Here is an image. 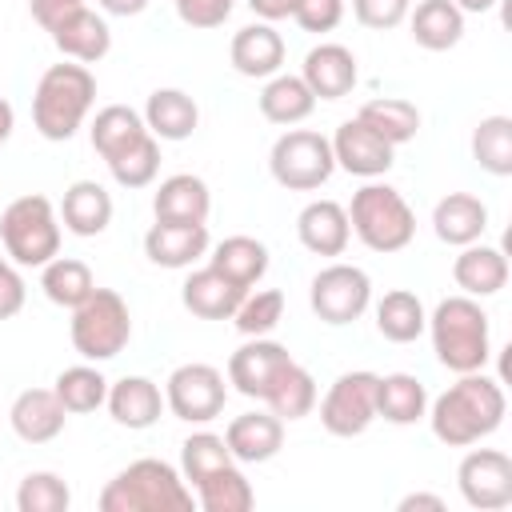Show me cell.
Returning <instances> with one entry per match:
<instances>
[{
  "mask_svg": "<svg viewBox=\"0 0 512 512\" xmlns=\"http://www.w3.org/2000/svg\"><path fill=\"white\" fill-rule=\"evenodd\" d=\"M504 412H508V400H504L500 380H492L480 368V372H460V380L452 388H444L424 416L440 444L472 448L504 424Z\"/></svg>",
  "mask_w": 512,
  "mask_h": 512,
  "instance_id": "cell-1",
  "label": "cell"
},
{
  "mask_svg": "<svg viewBox=\"0 0 512 512\" xmlns=\"http://www.w3.org/2000/svg\"><path fill=\"white\" fill-rule=\"evenodd\" d=\"M96 104V76L88 64L64 60L44 68L32 92V124L44 140H72Z\"/></svg>",
  "mask_w": 512,
  "mask_h": 512,
  "instance_id": "cell-2",
  "label": "cell"
},
{
  "mask_svg": "<svg viewBox=\"0 0 512 512\" xmlns=\"http://www.w3.org/2000/svg\"><path fill=\"white\" fill-rule=\"evenodd\" d=\"M192 504L196 492L188 488L180 468L156 456L132 460L100 492V512H188Z\"/></svg>",
  "mask_w": 512,
  "mask_h": 512,
  "instance_id": "cell-3",
  "label": "cell"
},
{
  "mask_svg": "<svg viewBox=\"0 0 512 512\" xmlns=\"http://www.w3.org/2000/svg\"><path fill=\"white\" fill-rule=\"evenodd\" d=\"M432 336V352L448 372H480L492 356V332H488V312L480 308V300L472 296H444L432 316L428 328Z\"/></svg>",
  "mask_w": 512,
  "mask_h": 512,
  "instance_id": "cell-4",
  "label": "cell"
},
{
  "mask_svg": "<svg viewBox=\"0 0 512 512\" xmlns=\"http://www.w3.org/2000/svg\"><path fill=\"white\" fill-rule=\"evenodd\" d=\"M348 212V228L352 236L368 248V252H404L416 236V212L412 204L392 188V184H376L368 180L364 188L352 192Z\"/></svg>",
  "mask_w": 512,
  "mask_h": 512,
  "instance_id": "cell-5",
  "label": "cell"
},
{
  "mask_svg": "<svg viewBox=\"0 0 512 512\" xmlns=\"http://www.w3.org/2000/svg\"><path fill=\"white\" fill-rule=\"evenodd\" d=\"M60 228L56 204L40 192L16 196L0 212V244L16 268H44L52 256H60Z\"/></svg>",
  "mask_w": 512,
  "mask_h": 512,
  "instance_id": "cell-6",
  "label": "cell"
},
{
  "mask_svg": "<svg viewBox=\"0 0 512 512\" xmlns=\"http://www.w3.org/2000/svg\"><path fill=\"white\" fill-rule=\"evenodd\" d=\"M68 336H72V348L88 364H100V360L120 356L128 348V340H132V312L124 304V296L96 284V292L84 304L72 308Z\"/></svg>",
  "mask_w": 512,
  "mask_h": 512,
  "instance_id": "cell-7",
  "label": "cell"
},
{
  "mask_svg": "<svg viewBox=\"0 0 512 512\" xmlns=\"http://www.w3.org/2000/svg\"><path fill=\"white\" fill-rule=\"evenodd\" d=\"M268 172L288 192H316L336 172L328 136H320L312 128H288L284 136H276V144L268 152Z\"/></svg>",
  "mask_w": 512,
  "mask_h": 512,
  "instance_id": "cell-8",
  "label": "cell"
},
{
  "mask_svg": "<svg viewBox=\"0 0 512 512\" xmlns=\"http://www.w3.org/2000/svg\"><path fill=\"white\" fill-rule=\"evenodd\" d=\"M224 400H228V380L216 364L192 360L172 368V376L164 380V408L184 424L216 420L224 412Z\"/></svg>",
  "mask_w": 512,
  "mask_h": 512,
  "instance_id": "cell-9",
  "label": "cell"
},
{
  "mask_svg": "<svg viewBox=\"0 0 512 512\" xmlns=\"http://www.w3.org/2000/svg\"><path fill=\"white\" fill-rule=\"evenodd\" d=\"M376 384H380V376L368 372V368L340 372L332 380V388L324 392V400H320L324 432L340 436V440H352V436L368 432L372 420H376Z\"/></svg>",
  "mask_w": 512,
  "mask_h": 512,
  "instance_id": "cell-10",
  "label": "cell"
},
{
  "mask_svg": "<svg viewBox=\"0 0 512 512\" xmlns=\"http://www.w3.org/2000/svg\"><path fill=\"white\" fill-rule=\"evenodd\" d=\"M308 304H312V312H316L324 324H332V328L352 324V320H360V316L368 312V304H372V280H368L364 268L336 260V264H328V268H320V272L312 276V284H308Z\"/></svg>",
  "mask_w": 512,
  "mask_h": 512,
  "instance_id": "cell-11",
  "label": "cell"
},
{
  "mask_svg": "<svg viewBox=\"0 0 512 512\" xmlns=\"http://www.w3.org/2000/svg\"><path fill=\"white\" fill-rule=\"evenodd\" d=\"M456 484L468 508L500 512L512 504V460L500 448H472L456 468Z\"/></svg>",
  "mask_w": 512,
  "mask_h": 512,
  "instance_id": "cell-12",
  "label": "cell"
},
{
  "mask_svg": "<svg viewBox=\"0 0 512 512\" xmlns=\"http://www.w3.org/2000/svg\"><path fill=\"white\" fill-rule=\"evenodd\" d=\"M292 364V352L268 336H248L232 356H228V384L248 396V400H264L272 380Z\"/></svg>",
  "mask_w": 512,
  "mask_h": 512,
  "instance_id": "cell-13",
  "label": "cell"
},
{
  "mask_svg": "<svg viewBox=\"0 0 512 512\" xmlns=\"http://www.w3.org/2000/svg\"><path fill=\"white\" fill-rule=\"evenodd\" d=\"M328 144H332L336 168H344L348 176H364V180L384 176V172L392 168V156H396V148H392L384 136H376L368 124H360L356 116L344 120Z\"/></svg>",
  "mask_w": 512,
  "mask_h": 512,
  "instance_id": "cell-14",
  "label": "cell"
},
{
  "mask_svg": "<svg viewBox=\"0 0 512 512\" xmlns=\"http://www.w3.org/2000/svg\"><path fill=\"white\" fill-rule=\"evenodd\" d=\"M48 36H52V44L60 48V56H64V60H76V64H96V60H104L108 48H112V28H108V20H104L100 12H92L88 4L64 12V16L48 28Z\"/></svg>",
  "mask_w": 512,
  "mask_h": 512,
  "instance_id": "cell-15",
  "label": "cell"
},
{
  "mask_svg": "<svg viewBox=\"0 0 512 512\" xmlns=\"http://www.w3.org/2000/svg\"><path fill=\"white\" fill-rule=\"evenodd\" d=\"M224 444L232 452L236 464H264L284 448V420L276 412H240L228 428H224Z\"/></svg>",
  "mask_w": 512,
  "mask_h": 512,
  "instance_id": "cell-16",
  "label": "cell"
},
{
  "mask_svg": "<svg viewBox=\"0 0 512 512\" xmlns=\"http://www.w3.org/2000/svg\"><path fill=\"white\" fill-rule=\"evenodd\" d=\"M300 80L312 88L316 100H340V96H348V92L356 88L360 68H356L352 48L328 40V44H316V48L304 56Z\"/></svg>",
  "mask_w": 512,
  "mask_h": 512,
  "instance_id": "cell-17",
  "label": "cell"
},
{
  "mask_svg": "<svg viewBox=\"0 0 512 512\" xmlns=\"http://www.w3.org/2000/svg\"><path fill=\"white\" fill-rule=\"evenodd\" d=\"M208 224H168L156 220L144 232V256L156 268H192L200 256H208Z\"/></svg>",
  "mask_w": 512,
  "mask_h": 512,
  "instance_id": "cell-18",
  "label": "cell"
},
{
  "mask_svg": "<svg viewBox=\"0 0 512 512\" xmlns=\"http://www.w3.org/2000/svg\"><path fill=\"white\" fill-rule=\"evenodd\" d=\"M104 408H108V416H112L120 428L144 432V428H152V424L164 416V392H160V384L148 380V376H120L116 384H108Z\"/></svg>",
  "mask_w": 512,
  "mask_h": 512,
  "instance_id": "cell-19",
  "label": "cell"
},
{
  "mask_svg": "<svg viewBox=\"0 0 512 512\" xmlns=\"http://www.w3.org/2000/svg\"><path fill=\"white\" fill-rule=\"evenodd\" d=\"M64 420H68V412L52 388H24L8 408V424L24 444L56 440L64 432Z\"/></svg>",
  "mask_w": 512,
  "mask_h": 512,
  "instance_id": "cell-20",
  "label": "cell"
},
{
  "mask_svg": "<svg viewBox=\"0 0 512 512\" xmlns=\"http://www.w3.org/2000/svg\"><path fill=\"white\" fill-rule=\"evenodd\" d=\"M228 60H232V68H236L240 76H248V80H268V76H276L280 64H284V36H280L272 24H264V20L244 24V28L232 36V44H228Z\"/></svg>",
  "mask_w": 512,
  "mask_h": 512,
  "instance_id": "cell-21",
  "label": "cell"
},
{
  "mask_svg": "<svg viewBox=\"0 0 512 512\" xmlns=\"http://www.w3.org/2000/svg\"><path fill=\"white\" fill-rule=\"evenodd\" d=\"M208 212H212V192L192 172L164 176L152 196V216L168 224H208Z\"/></svg>",
  "mask_w": 512,
  "mask_h": 512,
  "instance_id": "cell-22",
  "label": "cell"
},
{
  "mask_svg": "<svg viewBox=\"0 0 512 512\" xmlns=\"http://www.w3.org/2000/svg\"><path fill=\"white\" fill-rule=\"evenodd\" d=\"M296 236L312 256H344L352 228H348V212L336 200H312L300 208L296 216Z\"/></svg>",
  "mask_w": 512,
  "mask_h": 512,
  "instance_id": "cell-23",
  "label": "cell"
},
{
  "mask_svg": "<svg viewBox=\"0 0 512 512\" xmlns=\"http://www.w3.org/2000/svg\"><path fill=\"white\" fill-rule=\"evenodd\" d=\"M452 280L464 296L472 300H484V296H496L504 284H508V256L492 244H464L460 256L452 260Z\"/></svg>",
  "mask_w": 512,
  "mask_h": 512,
  "instance_id": "cell-24",
  "label": "cell"
},
{
  "mask_svg": "<svg viewBox=\"0 0 512 512\" xmlns=\"http://www.w3.org/2000/svg\"><path fill=\"white\" fill-rule=\"evenodd\" d=\"M240 300H244V288H236L212 264L188 272V280L180 284V304L192 316H200V320H232V312L240 308Z\"/></svg>",
  "mask_w": 512,
  "mask_h": 512,
  "instance_id": "cell-25",
  "label": "cell"
},
{
  "mask_svg": "<svg viewBox=\"0 0 512 512\" xmlns=\"http://www.w3.org/2000/svg\"><path fill=\"white\" fill-rule=\"evenodd\" d=\"M484 228H488V208L472 192H448L432 208V232H436V240H444L452 248H464V244L480 240Z\"/></svg>",
  "mask_w": 512,
  "mask_h": 512,
  "instance_id": "cell-26",
  "label": "cell"
},
{
  "mask_svg": "<svg viewBox=\"0 0 512 512\" xmlns=\"http://www.w3.org/2000/svg\"><path fill=\"white\" fill-rule=\"evenodd\" d=\"M60 224L72 236H100L112 224V196L96 180H76L64 188L60 200Z\"/></svg>",
  "mask_w": 512,
  "mask_h": 512,
  "instance_id": "cell-27",
  "label": "cell"
},
{
  "mask_svg": "<svg viewBox=\"0 0 512 512\" xmlns=\"http://www.w3.org/2000/svg\"><path fill=\"white\" fill-rule=\"evenodd\" d=\"M140 116H144L148 132L156 140H168V144L172 140H188L196 132V124H200V108L184 88H156Z\"/></svg>",
  "mask_w": 512,
  "mask_h": 512,
  "instance_id": "cell-28",
  "label": "cell"
},
{
  "mask_svg": "<svg viewBox=\"0 0 512 512\" xmlns=\"http://www.w3.org/2000/svg\"><path fill=\"white\" fill-rule=\"evenodd\" d=\"M408 28L420 48L448 52L464 36V12L452 0H420L416 8H408Z\"/></svg>",
  "mask_w": 512,
  "mask_h": 512,
  "instance_id": "cell-29",
  "label": "cell"
},
{
  "mask_svg": "<svg viewBox=\"0 0 512 512\" xmlns=\"http://www.w3.org/2000/svg\"><path fill=\"white\" fill-rule=\"evenodd\" d=\"M208 264L220 272V276H228L236 288H256L260 280H264V272H268V248L256 240V236H224L216 248H212V256H208Z\"/></svg>",
  "mask_w": 512,
  "mask_h": 512,
  "instance_id": "cell-30",
  "label": "cell"
},
{
  "mask_svg": "<svg viewBox=\"0 0 512 512\" xmlns=\"http://www.w3.org/2000/svg\"><path fill=\"white\" fill-rule=\"evenodd\" d=\"M312 108H316V96H312V88H308L300 76L276 72V76H268V84L260 88V116H264L268 124L292 128V124L308 120Z\"/></svg>",
  "mask_w": 512,
  "mask_h": 512,
  "instance_id": "cell-31",
  "label": "cell"
},
{
  "mask_svg": "<svg viewBox=\"0 0 512 512\" xmlns=\"http://www.w3.org/2000/svg\"><path fill=\"white\" fill-rule=\"evenodd\" d=\"M424 328H428V312H424V304H420L416 292L392 288V292H384V296L376 300V332H380L384 340H392V344H412V340L424 336Z\"/></svg>",
  "mask_w": 512,
  "mask_h": 512,
  "instance_id": "cell-32",
  "label": "cell"
},
{
  "mask_svg": "<svg viewBox=\"0 0 512 512\" xmlns=\"http://www.w3.org/2000/svg\"><path fill=\"white\" fill-rule=\"evenodd\" d=\"M88 136H92V148H96V152L104 156V164H108L112 156H120L124 148H132L136 140H144V136H148V124H144V116H140L136 108H128V104H108V108L96 112Z\"/></svg>",
  "mask_w": 512,
  "mask_h": 512,
  "instance_id": "cell-33",
  "label": "cell"
},
{
  "mask_svg": "<svg viewBox=\"0 0 512 512\" xmlns=\"http://www.w3.org/2000/svg\"><path fill=\"white\" fill-rule=\"evenodd\" d=\"M40 288H44V296L56 304V308H76V304H84L92 292H96V276H92V268L84 264V260H76V256H52L44 268H40Z\"/></svg>",
  "mask_w": 512,
  "mask_h": 512,
  "instance_id": "cell-34",
  "label": "cell"
},
{
  "mask_svg": "<svg viewBox=\"0 0 512 512\" xmlns=\"http://www.w3.org/2000/svg\"><path fill=\"white\" fill-rule=\"evenodd\" d=\"M428 412V392L412 372H388L376 384V416L388 424H416Z\"/></svg>",
  "mask_w": 512,
  "mask_h": 512,
  "instance_id": "cell-35",
  "label": "cell"
},
{
  "mask_svg": "<svg viewBox=\"0 0 512 512\" xmlns=\"http://www.w3.org/2000/svg\"><path fill=\"white\" fill-rule=\"evenodd\" d=\"M356 120L368 124L376 136H384L392 148L396 144H408L420 132V108L412 100H404V96H376V100L360 104Z\"/></svg>",
  "mask_w": 512,
  "mask_h": 512,
  "instance_id": "cell-36",
  "label": "cell"
},
{
  "mask_svg": "<svg viewBox=\"0 0 512 512\" xmlns=\"http://www.w3.org/2000/svg\"><path fill=\"white\" fill-rule=\"evenodd\" d=\"M192 492H196V504L204 512H248L256 504V492H252V484L236 460L208 472L200 484H192Z\"/></svg>",
  "mask_w": 512,
  "mask_h": 512,
  "instance_id": "cell-37",
  "label": "cell"
},
{
  "mask_svg": "<svg viewBox=\"0 0 512 512\" xmlns=\"http://www.w3.org/2000/svg\"><path fill=\"white\" fill-rule=\"evenodd\" d=\"M264 404H268V412H276L280 420H304V416H312V408H316V380H312V372L292 360V364L272 380Z\"/></svg>",
  "mask_w": 512,
  "mask_h": 512,
  "instance_id": "cell-38",
  "label": "cell"
},
{
  "mask_svg": "<svg viewBox=\"0 0 512 512\" xmlns=\"http://www.w3.org/2000/svg\"><path fill=\"white\" fill-rule=\"evenodd\" d=\"M52 392L60 396L64 412L68 416H84V412H96L104 400H108V380L96 364H72L56 376Z\"/></svg>",
  "mask_w": 512,
  "mask_h": 512,
  "instance_id": "cell-39",
  "label": "cell"
},
{
  "mask_svg": "<svg viewBox=\"0 0 512 512\" xmlns=\"http://www.w3.org/2000/svg\"><path fill=\"white\" fill-rule=\"evenodd\" d=\"M472 156L488 176H512V116H484L472 128Z\"/></svg>",
  "mask_w": 512,
  "mask_h": 512,
  "instance_id": "cell-40",
  "label": "cell"
},
{
  "mask_svg": "<svg viewBox=\"0 0 512 512\" xmlns=\"http://www.w3.org/2000/svg\"><path fill=\"white\" fill-rule=\"evenodd\" d=\"M108 172L120 188H148L160 172V140L148 132L144 140H136L132 148H124L120 156L108 160Z\"/></svg>",
  "mask_w": 512,
  "mask_h": 512,
  "instance_id": "cell-41",
  "label": "cell"
},
{
  "mask_svg": "<svg viewBox=\"0 0 512 512\" xmlns=\"http://www.w3.org/2000/svg\"><path fill=\"white\" fill-rule=\"evenodd\" d=\"M224 464H232V452H228L224 436H216V432H192L180 444V476L188 480V488L200 484L208 472H216Z\"/></svg>",
  "mask_w": 512,
  "mask_h": 512,
  "instance_id": "cell-42",
  "label": "cell"
},
{
  "mask_svg": "<svg viewBox=\"0 0 512 512\" xmlns=\"http://www.w3.org/2000/svg\"><path fill=\"white\" fill-rule=\"evenodd\" d=\"M72 488L56 472H28L16 488V508L20 512H68Z\"/></svg>",
  "mask_w": 512,
  "mask_h": 512,
  "instance_id": "cell-43",
  "label": "cell"
},
{
  "mask_svg": "<svg viewBox=\"0 0 512 512\" xmlns=\"http://www.w3.org/2000/svg\"><path fill=\"white\" fill-rule=\"evenodd\" d=\"M236 328L244 336H268L280 320H284V292L280 288H260V292H244L240 308L232 312Z\"/></svg>",
  "mask_w": 512,
  "mask_h": 512,
  "instance_id": "cell-44",
  "label": "cell"
},
{
  "mask_svg": "<svg viewBox=\"0 0 512 512\" xmlns=\"http://www.w3.org/2000/svg\"><path fill=\"white\" fill-rule=\"evenodd\" d=\"M408 8H412V0H352V16L372 32H388V28L404 24Z\"/></svg>",
  "mask_w": 512,
  "mask_h": 512,
  "instance_id": "cell-45",
  "label": "cell"
},
{
  "mask_svg": "<svg viewBox=\"0 0 512 512\" xmlns=\"http://www.w3.org/2000/svg\"><path fill=\"white\" fill-rule=\"evenodd\" d=\"M232 8H236V0H176V16L200 32L220 28L232 16Z\"/></svg>",
  "mask_w": 512,
  "mask_h": 512,
  "instance_id": "cell-46",
  "label": "cell"
},
{
  "mask_svg": "<svg viewBox=\"0 0 512 512\" xmlns=\"http://www.w3.org/2000/svg\"><path fill=\"white\" fill-rule=\"evenodd\" d=\"M292 20L304 32H332L344 20V0H296Z\"/></svg>",
  "mask_w": 512,
  "mask_h": 512,
  "instance_id": "cell-47",
  "label": "cell"
},
{
  "mask_svg": "<svg viewBox=\"0 0 512 512\" xmlns=\"http://www.w3.org/2000/svg\"><path fill=\"white\" fill-rule=\"evenodd\" d=\"M24 296L28 288H24L20 268L8 260V252H0V320H12L24 308Z\"/></svg>",
  "mask_w": 512,
  "mask_h": 512,
  "instance_id": "cell-48",
  "label": "cell"
},
{
  "mask_svg": "<svg viewBox=\"0 0 512 512\" xmlns=\"http://www.w3.org/2000/svg\"><path fill=\"white\" fill-rule=\"evenodd\" d=\"M84 0H28V12H32V20L48 32L64 12H72V8H80Z\"/></svg>",
  "mask_w": 512,
  "mask_h": 512,
  "instance_id": "cell-49",
  "label": "cell"
},
{
  "mask_svg": "<svg viewBox=\"0 0 512 512\" xmlns=\"http://www.w3.org/2000/svg\"><path fill=\"white\" fill-rule=\"evenodd\" d=\"M248 8H252L264 24H276V20H288V16H292L296 0H248Z\"/></svg>",
  "mask_w": 512,
  "mask_h": 512,
  "instance_id": "cell-50",
  "label": "cell"
},
{
  "mask_svg": "<svg viewBox=\"0 0 512 512\" xmlns=\"http://www.w3.org/2000/svg\"><path fill=\"white\" fill-rule=\"evenodd\" d=\"M396 508H400V512H416V508H428V512H444V500H440L436 492H412V496H404Z\"/></svg>",
  "mask_w": 512,
  "mask_h": 512,
  "instance_id": "cell-51",
  "label": "cell"
},
{
  "mask_svg": "<svg viewBox=\"0 0 512 512\" xmlns=\"http://www.w3.org/2000/svg\"><path fill=\"white\" fill-rule=\"evenodd\" d=\"M108 16H140L148 8V0H96Z\"/></svg>",
  "mask_w": 512,
  "mask_h": 512,
  "instance_id": "cell-52",
  "label": "cell"
},
{
  "mask_svg": "<svg viewBox=\"0 0 512 512\" xmlns=\"http://www.w3.org/2000/svg\"><path fill=\"white\" fill-rule=\"evenodd\" d=\"M12 128H16V112H12V104L0 96V144L12 136Z\"/></svg>",
  "mask_w": 512,
  "mask_h": 512,
  "instance_id": "cell-53",
  "label": "cell"
},
{
  "mask_svg": "<svg viewBox=\"0 0 512 512\" xmlns=\"http://www.w3.org/2000/svg\"><path fill=\"white\" fill-rule=\"evenodd\" d=\"M460 12H492L496 8V0H452Z\"/></svg>",
  "mask_w": 512,
  "mask_h": 512,
  "instance_id": "cell-54",
  "label": "cell"
}]
</instances>
